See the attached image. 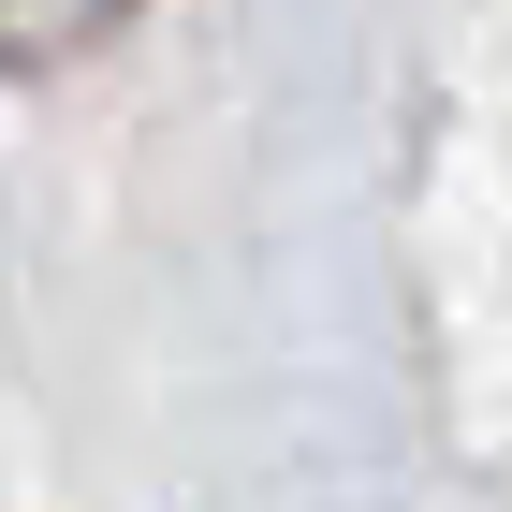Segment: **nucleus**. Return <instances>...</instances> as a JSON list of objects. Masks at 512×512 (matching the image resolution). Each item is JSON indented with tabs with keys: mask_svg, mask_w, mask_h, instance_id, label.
<instances>
[{
	"mask_svg": "<svg viewBox=\"0 0 512 512\" xmlns=\"http://www.w3.org/2000/svg\"><path fill=\"white\" fill-rule=\"evenodd\" d=\"M147 0H0V74H59L88 44H118Z\"/></svg>",
	"mask_w": 512,
	"mask_h": 512,
	"instance_id": "f257e3e1",
	"label": "nucleus"
}]
</instances>
